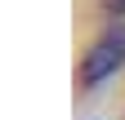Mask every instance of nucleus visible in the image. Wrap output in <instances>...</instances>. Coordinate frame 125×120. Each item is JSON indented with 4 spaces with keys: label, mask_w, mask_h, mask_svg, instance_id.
Instances as JSON below:
<instances>
[{
    "label": "nucleus",
    "mask_w": 125,
    "mask_h": 120,
    "mask_svg": "<svg viewBox=\"0 0 125 120\" xmlns=\"http://www.w3.org/2000/svg\"><path fill=\"white\" fill-rule=\"evenodd\" d=\"M121 62H125V31H107V36L85 53V62H81V85L89 89V85L107 80L112 71H121Z\"/></svg>",
    "instance_id": "obj_1"
},
{
    "label": "nucleus",
    "mask_w": 125,
    "mask_h": 120,
    "mask_svg": "<svg viewBox=\"0 0 125 120\" xmlns=\"http://www.w3.org/2000/svg\"><path fill=\"white\" fill-rule=\"evenodd\" d=\"M107 9H112V13H125V0H107Z\"/></svg>",
    "instance_id": "obj_2"
}]
</instances>
